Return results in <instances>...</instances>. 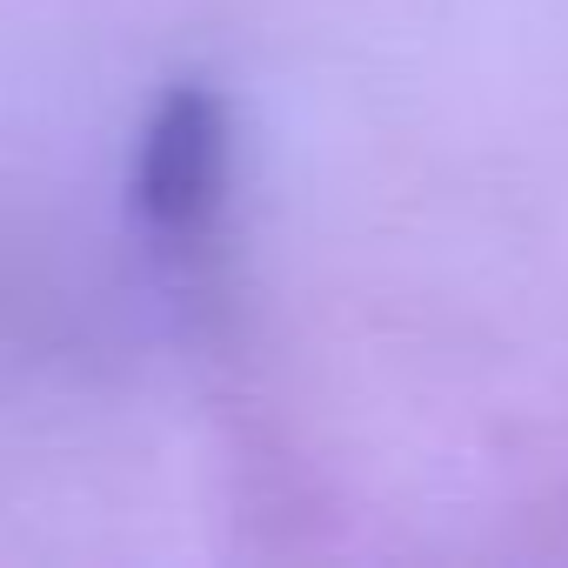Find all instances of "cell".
<instances>
[{
	"label": "cell",
	"mask_w": 568,
	"mask_h": 568,
	"mask_svg": "<svg viewBox=\"0 0 568 568\" xmlns=\"http://www.w3.org/2000/svg\"><path fill=\"white\" fill-rule=\"evenodd\" d=\"M227 154H234V121L227 101L207 81H174L134 148L128 168V201L134 221L154 241H194L227 194Z\"/></svg>",
	"instance_id": "cell-1"
}]
</instances>
